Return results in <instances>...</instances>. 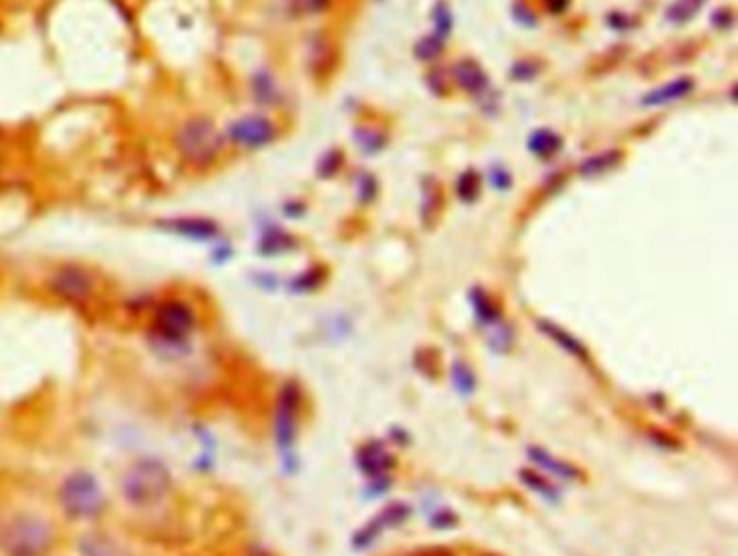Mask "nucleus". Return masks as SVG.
<instances>
[{
	"mask_svg": "<svg viewBox=\"0 0 738 556\" xmlns=\"http://www.w3.org/2000/svg\"><path fill=\"white\" fill-rule=\"evenodd\" d=\"M340 162H342L340 154H336V152H327L323 159H321L319 171H316V173H319L321 178H331L336 173V169L340 167Z\"/></svg>",
	"mask_w": 738,
	"mask_h": 556,
	"instance_id": "obj_32",
	"label": "nucleus"
},
{
	"mask_svg": "<svg viewBox=\"0 0 738 556\" xmlns=\"http://www.w3.org/2000/svg\"><path fill=\"white\" fill-rule=\"evenodd\" d=\"M529 457L535 461V464H540L541 468H546L548 472H550V474H557L558 479L572 481V479H576L578 474H581V472L574 468V465H569L567 461H558V459L552 457L550 453H546V450L537 448V446L529 448Z\"/></svg>",
	"mask_w": 738,
	"mask_h": 556,
	"instance_id": "obj_17",
	"label": "nucleus"
},
{
	"mask_svg": "<svg viewBox=\"0 0 738 556\" xmlns=\"http://www.w3.org/2000/svg\"><path fill=\"white\" fill-rule=\"evenodd\" d=\"M403 556H412V554H403Z\"/></svg>",
	"mask_w": 738,
	"mask_h": 556,
	"instance_id": "obj_39",
	"label": "nucleus"
},
{
	"mask_svg": "<svg viewBox=\"0 0 738 556\" xmlns=\"http://www.w3.org/2000/svg\"><path fill=\"white\" fill-rule=\"evenodd\" d=\"M96 273L78 262H63L46 277V288L55 299L70 306H85L98 295Z\"/></svg>",
	"mask_w": 738,
	"mask_h": 556,
	"instance_id": "obj_6",
	"label": "nucleus"
},
{
	"mask_svg": "<svg viewBox=\"0 0 738 556\" xmlns=\"http://www.w3.org/2000/svg\"><path fill=\"white\" fill-rule=\"evenodd\" d=\"M291 249H294V239L279 228H267L258 239V254L265 256V258L286 254Z\"/></svg>",
	"mask_w": 738,
	"mask_h": 556,
	"instance_id": "obj_16",
	"label": "nucleus"
},
{
	"mask_svg": "<svg viewBox=\"0 0 738 556\" xmlns=\"http://www.w3.org/2000/svg\"><path fill=\"white\" fill-rule=\"evenodd\" d=\"M431 526L437 528V531H444V528H455L457 526V516L451 511V508H440L434 517H431Z\"/></svg>",
	"mask_w": 738,
	"mask_h": 556,
	"instance_id": "obj_33",
	"label": "nucleus"
},
{
	"mask_svg": "<svg viewBox=\"0 0 738 556\" xmlns=\"http://www.w3.org/2000/svg\"><path fill=\"white\" fill-rule=\"evenodd\" d=\"M171 148L189 169L208 171L221 161L228 145L224 130L210 115L193 113L176 124L171 133Z\"/></svg>",
	"mask_w": 738,
	"mask_h": 556,
	"instance_id": "obj_1",
	"label": "nucleus"
},
{
	"mask_svg": "<svg viewBox=\"0 0 738 556\" xmlns=\"http://www.w3.org/2000/svg\"><path fill=\"white\" fill-rule=\"evenodd\" d=\"M452 78L463 91L468 93H483L489 87V78L483 72V67L474 61H460L452 67Z\"/></svg>",
	"mask_w": 738,
	"mask_h": 556,
	"instance_id": "obj_12",
	"label": "nucleus"
},
{
	"mask_svg": "<svg viewBox=\"0 0 738 556\" xmlns=\"http://www.w3.org/2000/svg\"><path fill=\"white\" fill-rule=\"evenodd\" d=\"M83 556H133L124 545L100 533H89L81 539Z\"/></svg>",
	"mask_w": 738,
	"mask_h": 556,
	"instance_id": "obj_14",
	"label": "nucleus"
},
{
	"mask_svg": "<svg viewBox=\"0 0 738 556\" xmlns=\"http://www.w3.org/2000/svg\"><path fill=\"white\" fill-rule=\"evenodd\" d=\"M489 349L496 351V353H505V351H509L511 343H514V338H511V329L509 325L505 323H496L494 325L492 334H489Z\"/></svg>",
	"mask_w": 738,
	"mask_h": 556,
	"instance_id": "obj_27",
	"label": "nucleus"
},
{
	"mask_svg": "<svg viewBox=\"0 0 738 556\" xmlns=\"http://www.w3.org/2000/svg\"><path fill=\"white\" fill-rule=\"evenodd\" d=\"M224 136L225 145H232L236 150L256 152L267 148L277 139V126L267 115L250 113L232 119L224 128Z\"/></svg>",
	"mask_w": 738,
	"mask_h": 556,
	"instance_id": "obj_7",
	"label": "nucleus"
},
{
	"mask_svg": "<svg viewBox=\"0 0 738 556\" xmlns=\"http://www.w3.org/2000/svg\"><path fill=\"white\" fill-rule=\"evenodd\" d=\"M621 161V154L618 150H609V152H600V154H593L589 156V159H584L581 162V176L583 178H595V176H602V173L615 169V167L619 165Z\"/></svg>",
	"mask_w": 738,
	"mask_h": 556,
	"instance_id": "obj_18",
	"label": "nucleus"
},
{
	"mask_svg": "<svg viewBox=\"0 0 738 556\" xmlns=\"http://www.w3.org/2000/svg\"><path fill=\"white\" fill-rule=\"evenodd\" d=\"M230 258H232V245L225 243L224 239L215 240L213 251H210V260H213L215 265H225Z\"/></svg>",
	"mask_w": 738,
	"mask_h": 556,
	"instance_id": "obj_34",
	"label": "nucleus"
},
{
	"mask_svg": "<svg viewBox=\"0 0 738 556\" xmlns=\"http://www.w3.org/2000/svg\"><path fill=\"white\" fill-rule=\"evenodd\" d=\"M356 143L364 150V154H377L386 145V136L373 128L356 130Z\"/></svg>",
	"mask_w": 738,
	"mask_h": 556,
	"instance_id": "obj_25",
	"label": "nucleus"
},
{
	"mask_svg": "<svg viewBox=\"0 0 738 556\" xmlns=\"http://www.w3.org/2000/svg\"><path fill=\"white\" fill-rule=\"evenodd\" d=\"M434 29H435L434 35L435 38H440L442 41L448 38V33H451V29H452V13L444 0H440L434 9Z\"/></svg>",
	"mask_w": 738,
	"mask_h": 556,
	"instance_id": "obj_26",
	"label": "nucleus"
},
{
	"mask_svg": "<svg viewBox=\"0 0 738 556\" xmlns=\"http://www.w3.org/2000/svg\"><path fill=\"white\" fill-rule=\"evenodd\" d=\"M470 303L474 308V314H477V321L481 325H496L500 323V309L496 308V303L492 301L481 288H474L470 292Z\"/></svg>",
	"mask_w": 738,
	"mask_h": 556,
	"instance_id": "obj_20",
	"label": "nucleus"
},
{
	"mask_svg": "<svg viewBox=\"0 0 738 556\" xmlns=\"http://www.w3.org/2000/svg\"><path fill=\"white\" fill-rule=\"evenodd\" d=\"M299 409H302V387L297 381H286L277 395L276 418H273V435L284 455L291 453L297 439Z\"/></svg>",
	"mask_w": 738,
	"mask_h": 556,
	"instance_id": "obj_8",
	"label": "nucleus"
},
{
	"mask_svg": "<svg viewBox=\"0 0 738 556\" xmlns=\"http://www.w3.org/2000/svg\"><path fill=\"white\" fill-rule=\"evenodd\" d=\"M52 542V524L40 513H18L0 531V550L4 556H46Z\"/></svg>",
	"mask_w": 738,
	"mask_h": 556,
	"instance_id": "obj_3",
	"label": "nucleus"
},
{
	"mask_svg": "<svg viewBox=\"0 0 738 556\" xmlns=\"http://www.w3.org/2000/svg\"><path fill=\"white\" fill-rule=\"evenodd\" d=\"M440 52H442V39L435 38V35H429V38L420 39L418 44H416V56L423 61L435 59Z\"/></svg>",
	"mask_w": 738,
	"mask_h": 556,
	"instance_id": "obj_31",
	"label": "nucleus"
},
{
	"mask_svg": "<svg viewBox=\"0 0 738 556\" xmlns=\"http://www.w3.org/2000/svg\"><path fill=\"white\" fill-rule=\"evenodd\" d=\"M357 465L368 479H379L394 465V459L390 457V453L386 450V446L382 442H371L366 446H362L360 453H357Z\"/></svg>",
	"mask_w": 738,
	"mask_h": 556,
	"instance_id": "obj_10",
	"label": "nucleus"
},
{
	"mask_svg": "<svg viewBox=\"0 0 738 556\" xmlns=\"http://www.w3.org/2000/svg\"><path fill=\"white\" fill-rule=\"evenodd\" d=\"M477 556H496V554H489V552H485V554H477Z\"/></svg>",
	"mask_w": 738,
	"mask_h": 556,
	"instance_id": "obj_38",
	"label": "nucleus"
},
{
	"mask_svg": "<svg viewBox=\"0 0 738 556\" xmlns=\"http://www.w3.org/2000/svg\"><path fill=\"white\" fill-rule=\"evenodd\" d=\"M286 4L297 15H319L325 12L329 0H286Z\"/></svg>",
	"mask_w": 738,
	"mask_h": 556,
	"instance_id": "obj_30",
	"label": "nucleus"
},
{
	"mask_svg": "<svg viewBox=\"0 0 738 556\" xmlns=\"http://www.w3.org/2000/svg\"><path fill=\"white\" fill-rule=\"evenodd\" d=\"M702 3L704 0H678V3L667 12L669 20H673V22H687L689 18H693Z\"/></svg>",
	"mask_w": 738,
	"mask_h": 556,
	"instance_id": "obj_29",
	"label": "nucleus"
},
{
	"mask_svg": "<svg viewBox=\"0 0 738 556\" xmlns=\"http://www.w3.org/2000/svg\"><path fill=\"white\" fill-rule=\"evenodd\" d=\"M537 329H540L541 334L546 335V338H550L552 343H557L561 346L563 351L569 355H574V358H581V360H587V346H584L581 340L576 338V335H572L569 332H566L563 327H558V325L546 321V318H541V321H537Z\"/></svg>",
	"mask_w": 738,
	"mask_h": 556,
	"instance_id": "obj_13",
	"label": "nucleus"
},
{
	"mask_svg": "<svg viewBox=\"0 0 738 556\" xmlns=\"http://www.w3.org/2000/svg\"><path fill=\"white\" fill-rule=\"evenodd\" d=\"M412 556H455L451 548L446 545H429V548H420L416 550Z\"/></svg>",
	"mask_w": 738,
	"mask_h": 556,
	"instance_id": "obj_35",
	"label": "nucleus"
},
{
	"mask_svg": "<svg viewBox=\"0 0 738 556\" xmlns=\"http://www.w3.org/2000/svg\"><path fill=\"white\" fill-rule=\"evenodd\" d=\"M323 277H325L323 269H319V266H316V269L303 271L302 275H297L294 280H291L288 288H291V292H297V295H302V292H310V291H314V288H319L321 282H323Z\"/></svg>",
	"mask_w": 738,
	"mask_h": 556,
	"instance_id": "obj_24",
	"label": "nucleus"
},
{
	"mask_svg": "<svg viewBox=\"0 0 738 556\" xmlns=\"http://www.w3.org/2000/svg\"><path fill=\"white\" fill-rule=\"evenodd\" d=\"M695 89V81L689 76H682V78H676V81L672 83H665L663 87L654 89V91L646 93L641 100L643 107H663V104H669V102H678V100L687 98L690 91Z\"/></svg>",
	"mask_w": 738,
	"mask_h": 556,
	"instance_id": "obj_11",
	"label": "nucleus"
},
{
	"mask_svg": "<svg viewBox=\"0 0 738 556\" xmlns=\"http://www.w3.org/2000/svg\"><path fill=\"white\" fill-rule=\"evenodd\" d=\"M457 195L463 202H474L479 195V176L474 171L461 173V178L457 180Z\"/></svg>",
	"mask_w": 738,
	"mask_h": 556,
	"instance_id": "obj_28",
	"label": "nucleus"
},
{
	"mask_svg": "<svg viewBox=\"0 0 738 556\" xmlns=\"http://www.w3.org/2000/svg\"><path fill=\"white\" fill-rule=\"evenodd\" d=\"M546 3V7L550 9L552 13H563L567 9V4H569V0H544Z\"/></svg>",
	"mask_w": 738,
	"mask_h": 556,
	"instance_id": "obj_37",
	"label": "nucleus"
},
{
	"mask_svg": "<svg viewBox=\"0 0 738 556\" xmlns=\"http://www.w3.org/2000/svg\"><path fill=\"white\" fill-rule=\"evenodd\" d=\"M250 91L260 107H271L277 104L279 87L276 83V76L268 70H256L250 78Z\"/></svg>",
	"mask_w": 738,
	"mask_h": 556,
	"instance_id": "obj_15",
	"label": "nucleus"
},
{
	"mask_svg": "<svg viewBox=\"0 0 738 556\" xmlns=\"http://www.w3.org/2000/svg\"><path fill=\"white\" fill-rule=\"evenodd\" d=\"M59 505L67 517L72 519H96L104 513L107 498H104L102 485L92 472L74 470L61 481Z\"/></svg>",
	"mask_w": 738,
	"mask_h": 556,
	"instance_id": "obj_5",
	"label": "nucleus"
},
{
	"mask_svg": "<svg viewBox=\"0 0 738 556\" xmlns=\"http://www.w3.org/2000/svg\"><path fill=\"white\" fill-rule=\"evenodd\" d=\"M561 145H563L561 136L546 128L535 130V133L529 136V150L535 156H540V159H550V156H555L557 152L561 150Z\"/></svg>",
	"mask_w": 738,
	"mask_h": 556,
	"instance_id": "obj_19",
	"label": "nucleus"
},
{
	"mask_svg": "<svg viewBox=\"0 0 738 556\" xmlns=\"http://www.w3.org/2000/svg\"><path fill=\"white\" fill-rule=\"evenodd\" d=\"M195 329H198V312L187 299L167 297L156 303L150 332L158 346L180 351L189 344Z\"/></svg>",
	"mask_w": 738,
	"mask_h": 556,
	"instance_id": "obj_4",
	"label": "nucleus"
},
{
	"mask_svg": "<svg viewBox=\"0 0 738 556\" xmlns=\"http://www.w3.org/2000/svg\"><path fill=\"white\" fill-rule=\"evenodd\" d=\"M409 513H412V508L405 505V502H394V505H388L382 513H379L375 522L382 526V531H386V528H397L409 517Z\"/></svg>",
	"mask_w": 738,
	"mask_h": 556,
	"instance_id": "obj_22",
	"label": "nucleus"
},
{
	"mask_svg": "<svg viewBox=\"0 0 738 556\" xmlns=\"http://www.w3.org/2000/svg\"><path fill=\"white\" fill-rule=\"evenodd\" d=\"M173 485L171 472L165 461L141 457L124 470L119 481V494L136 508H152L170 496Z\"/></svg>",
	"mask_w": 738,
	"mask_h": 556,
	"instance_id": "obj_2",
	"label": "nucleus"
},
{
	"mask_svg": "<svg viewBox=\"0 0 738 556\" xmlns=\"http://www.w3.org/2000/svg\"><path fill=\"white\" fill-rule=\"evenodd\" d=\"M492 185L494 188H507L511 185L509 173L505 169H492Z\"/></svg>",
	"mask_w": 738,
	"mask_h": 556,
	"instance_id": "obj_36",
	"label": "nucleus"
},
{
	"mask_svg": "<svg viewBox=\"0 0 738 556\" xmlns=\"http://www.w3.org/2000/svg\"><path fill=\"white\" fill-rule=\"evenodd\" d=\"M520 481L524 482L526 487H529L531 491H535V494H540L541 498H546V500H550V502H555L557 498H558V491H557V487L552 485L550 481L546 479V476H541L540 472H535V470H520Z\"/></svg>",
	"mask_w": 738,
	"mask_h": 556,
	"instance_id": "obj_21",
	"label": "nucleus"
},
{
	"mask_svg": "<svg viewBox=\"0 0 738 556\" xmlns=\"http://www.w3.org/2000/svg\"><path fill=\"white\" fill-rule=\"evenodd\" d=\"M156 228L161 232L180 236L184 240L191 243H210L224 239V230H221L219 222L210 217H202V214H178V217L158 219Z\"/></svg>",
	"mask_w": 738,
	"mask_h": 556,
	"instance_id": "obj_9",
	"label": "nucleus"
},
{
	"mask_svg": "<svg viewBox=\"0 0 738 556\" xmlns=\"http://www.w3.org/2000/svg\"><path fill=\"white\" fill-rule=\"evenodd\" d=\"M451 377H452V386H455V390L460 392V395H472L474 387H477L474 372L468 369L463 361H455V364H452Z\"/></svg>",
	"mask_w": 738,
	"mask_h": 556,
	"instance_id": "obj_23",
	"label": "nucleus"
}]
</instances>
